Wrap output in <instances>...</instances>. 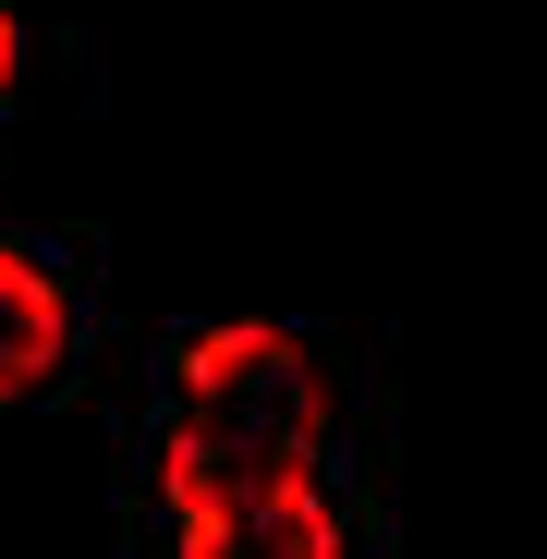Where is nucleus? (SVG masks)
<instances>
[{
  "label": "nucleus",
  "mask_w": 547,
  "mask_h": 559,
  "mask_svg": "<svg viewBox=\"0 0 547 559\" xmlns=\"http://www.w3.org/2000/svg\"><path fill=\"white\" fill-rule=\"evenodd\" d=\"M317 438H329V378L293 329L231 317L182 353L170 378V438H158V487L170 511H219L255 487H305L317 475Z\"/></svg>",
  "instance_id": "nucleus-1"
},
{
  "label": "nucleus",
  "mask_w": 547,
  "mask_h": 559,
  "mask_svg": "<svg viewBox=\"0 0 547 559\" xmlns=\"http://www.w3.org/2000/svg\"><path fill=\"white\" fill-rule=\"evenodd\" d=\"M182 559H341V499L305 487H255L219 511H182Z\"/></svg>",
  "instance_id": "nucleus-2"
},
{
  "label": "nucleus",
  "mask_w": 547,
  "mask_h": 559,
  "mask_svg": "<svg viewBox=\"0 0 547 559\" xmlns=\"http://www.w3.org/2000/svg\"><path fill=\"white\" fill-rule=\"evenodd\" d=\"M61 353H73V305H61V280H49L25 243H0V402L49 390Z\"/></svg>",
  "instance_id": "nucleus-3"
},
{
  "label": "nucleus",
  "mask_w": 547,
  "mask_h": 559,
  "mask_svg": "<svg viewBox=\"0 0 547 559\" xmlns=\"http://www.w3.org/2000/svg\"><path fill=\"white\" fill-rule=\"evenodd\" d=\"M13 73H25V25H13V0H0V98H13Z\"/></svg>",
  "instance_id": "nucleus-4"
}]
</instances>
